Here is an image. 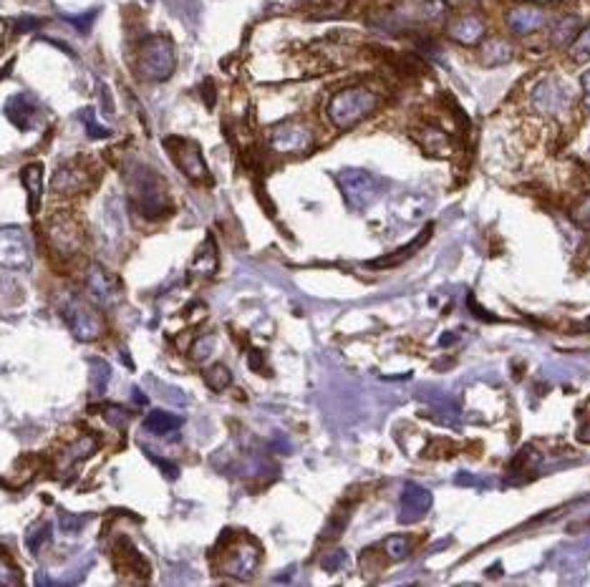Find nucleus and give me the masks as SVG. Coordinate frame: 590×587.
I'll use <instances>...</instances> for the list:
<instances>
[{
    "label": "nucleus",
    "mask_w": 590,
    "mask_h": 587,
    "mask_svg": "<svg viewBox=\"0 0 590 587\" xmlns=\"http://www.w3.org/2000/svg\"><path fill=\"white\" fill-rule=\"evenodd\" d=\"M94 18H96V11H88L86 15H74V18H68V21H71L81 33H86L88 28H91V23H94Z\"/></svg>",
    "instance_id": "nucleus-32"
},
{
    "label": "nucleus",
    "mask_w": 590,
    "mask_h": 587,
    "mask_svg": "<svg viewBox=\"0 0 590 587\" xmlns=\"http://www.w3.org/2000/svg\"><path fill=\"white\" fill-rule=\"evenodd\" d=\"M50 232H53L56 245H59L63 252L78 250V238H81V232H78V227H76L74 222H59V225H53Z\"/></svg>",
    "instance_id": "nucleus-20"
},
{
    "label": "nucleus",
    "mask_w": 590,
    "mask_h": 587,
    "mask_svg": "<svg viewBox=\"0 0 590 587\" xmlns=\"http://www.w3.org/2000/svg\"><path fill=\"white\" fill-rule=\"evenodd\" d=\"M378 96L366 86H351L339 91L333 99L328 101V119L339 129H351L361 124L366 116L377 112Z\"/></svg>",
    "instance_id": "nucleus-1"
},
{
    "label": "nucleus",
    "mask_w": 590,
    "mask_h": 587,
    "mask_svg": "<svg viewBox=\"0 0 590 587\" xmlns=\"http://www.w3.org/2000/svg\"><path fill=\"white\" fill-rule=\"evenodd\" d=\"M213 346H214V338L213 336L202 338L200 343H197V348H195V358H197V361H204V358H207V356L213 353Z\"/></svg>",
    "instance_id": "nucleus-33"
},
{
    "label": "nucleus",
    "mask_w": 590,
    "mask_h": 587,
    "mask_svg": "<svg viewBox=\"0 0 590 587\" xmlns=\"http://www.w3.org/2000/svg\"><path fill=\"white\" fill-rule=\"evenodd\" d=\"M349 563V557H346V552L343 550H333V552H328L326 557H323V560H321V567H323V570H328V573H339L340 567H343V564Z\"/></svg>",
    "instance_id": "nucleus-26"
},
{
    "label": "nucleus",
    "mask_w": 590,
    "mask_h": 587,
    "mask_svg": "<svg viewBox=\"0 0 590 587\" xmlns=\"http://www.w3.org/2000/svg\"><path fill=\"white\" fill-rule=\"evenodd\" d=\"M5 116H8L21 131H31L38 122V104L31 99L28 94H18V96H13V99L5 104Z\"/></svg>",
    "instance_id": "nucleus-12"
},
{
    "label": "nucleus",
    "mask_w": 590,
    "mask_h": 587,
    "mask_svg": "<svg viewBox=\"0 0 590 587\" xmlns=\"http://www.w3.org/2000/svg\"><path fill=\"white\" fill-rule=\"evenodd\" d=\"M59 525H61V529L66 532V535H76L81 527L86 525V517H71V514L61 512L59 514Z\"/></svg>",
    "instance_id": "nucleus-27"
},
{
    "label": "nucleus",
    "mask_w": 590,
    "mask_h": 587,
    "mask_svg": "<svg viewBox=\"0 0 590 587\" xmlns=\"http://www.w3.org/2000/svg\"><path fill=\"white\" fill-rule=\"evenodd\" d=\"M482 59L487 66H503L513 59V46L503 41V38H492L485 43V49H482Z\"/></svg>",
    "instance_id": "nucleus-19"
},
{
    "label": "nucleus",
    "mask_w": 590,
    "mask_h": 587,
    "mask_svg": "<svg viewBox=\"0 0 590 587\" xmlns=\"http://www.w3.org/2000/svg\"><path fill=\"white\" fill-rule=\"evenodd\" d=\"M258 564H260V547L250 539H245L242 545H235L232 550L227 552L222 570H225V575L248 580L258 570Z\"/></svg>",
    "instance_id": "nucleus-9"
},
{
    "label": "nucleus",
    "mask_w": 590,
    "mask_h": 587,
    "mask_svg": "<svg viewBox=\"0 0 590 587\" xmlns=\"http://www.w3.org/2000/svg\"><path fill=\"white\" fill-rule=\"evenodd\" d=\"M429 507H431V494H429L427 489L409 484L402 494V514H399V519H402L404 525L406 522H416V519H422L429 512Z\"/></svg>",
    "instance_id": "nucleus-13"
},
{
    "label": "nucleus",
    "mask_w": 590,
    "mask_h": 587,
    "mask_svg": "<svg viewBox=\"0 0 590 587\" xmlns=\"http://www.w3.org/2000/svg\"><path fill=\"white\" fill-rule=\"evenodd\" d=\"M583 88H585V106H588L590 112V71L583 76Z\"/></svg>",
    "instance_id": "nucleus-34"
},
{
    "label": "nucleus",
    "mask_w": 590,
    "mask_h": 587,
    "mask_svg": "<svg viewBox=\"0 0 590 587\" xmlns=\"http://www.w3.org/2000/svg\"><path fill=\"white\" fill-rule=\"evenodd\" d=\"M204 381H207V386L213 388V391H222V388L230 386L232 375H230L225 366H213L210 371H204Z\"/></svg>",
    "instance_id": "nucleus-25"
},
{
    "label": "nucleus",
    "mask_w": 590,
    "mask_h": 587,
    "mask_svg": "<svg viewBox=\"0 0 590 587\" xmlns=\"http://www.w3.org/2000/svg\"><path fill=\"white\" fill-rule=\"evenodd\" d=\"M573 220H576L580 227L590 230V197H585V200L580 202L578 207L573 210Z\"/></svg>",
    "instance_id": "nucleus-28"
},
{
    "label": "nucleus",
    "mask_w": 590,
    "mask_h": 587,
    "mask_svg": "<svg viewBox=\"0 0 590 587\" xmlns=\"http://www.w3.org/2000/svg\"><path fill=\"white\" fill-rule=\"evenodd\" d=\"M18 582H21V573L11 564L0 563V585H18Z\"/></svg>",
    "instance_id": "nucleus-29"
},
{
    "label": "nucleus",
    "mask_w": 590,
    "mask_h": 587,
    "mask_svg": "<svg viewBox=\"0 0 590 587\" xmlns=\"http://www.w3.org/2000/svg\"><path fill=\"white\" fill-rule=\"evenodd\" d=\"M175 71V49L167 38H147L137 53V76L144 81H167Z\"/></svg>",
    "instance_id": "nucleus-3"
},
{
    "label": "nucleus",
    "mask_w": 590,
    "mask_h": 587,
    "mask_svg": "<svg viewBox=\"0 0 590 587\" xmlns=\"http://www.w3.org/2000/svg\"><path fill=\"white\" fill-rule=\"evenodd\" d=\"M179 426H182V419L167 411H151L150 416L144 419V431L157 434V437H167V434L177 431Z\"/></svg>",
    "instance_id": "nucleus-17"
},
{
    "label": "nucleus",
    "mask_w": 590,
    "mask_h": 587,
    "mask_svg": "<svg viewBox=\"0 0 590 587\" xmlns=\"http://www.w3.org/2000/svg\"><path fill=\"white\" fill-rule=\"evenodd\" d=\"M167 149L169 154L175 157L177 167L189 176V179H195V182H202V179H207V167H204V159H202V151L200 147L195 144V141H187V139H177L169 137L167 141Z\"/></svg>",
    "instance_id": "nucleus-7"
},
{
    "label": "nucleus",
    "mask_w": 590,
    "mask_h": 587,
    "mask_svg": "<svg viewBox=\"0 0 590 587\" xmlns=\"http://www.w3.org/2000/svg\"><path fill=\"white\" fill-rule=\"evenodd\" d=\"M86 290L91 298L96 300L99 305H112V303H116V298H119V290H116V285H113V280L101 267H88V275H86Z\"/></svg>",
    "instance_id": "nucleus-14"
},
{
    "label": "nucleus",
    "mask_w": 590,
    "mask_h": 587,
    "mask_svg": "<svg viewBox=\"0 0 590 587\" xmlns=\"http://www.w3.org/2000/svg\"><path fill=\"white\" fill-rule=\"evenodd\" d=\"M63 321L68 323V328L74 330V336L78 340H96L101 336L99 312L84 305L81 300H71L63 308Z\"/></svg>",
    "instance_id": "nucleus-8"
},
{
    "label": "nucleus",
    "mask_w": 590,
    "mask_h": 587,
    "mask_svg": "<svg viewBox=\"0 0 590 587\" xmlns=\"http://www.w3.org/2000/svg\"><path fill=\"white\" fill-rule=\"evenodd\" d=\"M447 33L449 38H454L457 43H462V46H475L479 43L485 33H487V25L485 21L475 15V13H465V15H459V18H454L452 23L447 25Z\"/></svg>",
    "instance_id": "nucleus-11"
},
{
    "label": "nucleus",
    "mask_w": 590,
    "mask_h": 587,
    "mask_svg": "<svg viewBox=\"0 0 590 587\" xmlns=\"http://www.w3.org/2000/svg\"><path fill=\"white\" fill-rule=\"evenodd\" d=\"M84 124H86L88 137H91V139H104V137H109V134H112L109 129H104V126L96 124V122L91 119V112L84 113Z\"/></svg>",
    "instance_id": "nucleus-30"
},
{
    "label": "nucleus",
    "mask_w": 590,
    "mask_h": 587,
    "mask_svg": "<svg viewBox=\"0 0 590 587\" xmlns=\"http://www.w3.org/2000/svg\"><path fill=\"white\" fill-rule=\"evenodd\" d=\"M132 197L137 210L147 220H159L164 214H169V197H167V187L164 179L159 175H154L147 167H139L134 176H132Z\"/></svg>",
    "instance_id": "nucleus-2"
},
{
    "label": "nucleus",
    "mask_w": 590,
    "mask_h": 587,
    "mask_svg": "<svg viewBox=\"0 0 590 587\" xmlns=\"http://www.w3.org/2000/svg\"><path fill=\"white\" fill-rule=\"evenodd\" d=\"M409 552H412V542L409 537H404V535H394L384 542V555H386V560L391 563H402L409 557Z\"/></svg>",
    "instance_id": "nucleus-21"
},
{
    "label": "nucleus",
    "mask_w": 590,
    "mask_h": 587,
    "mask_svg": "<svg viewBox=\"0 0 590 587\" xmlns=\"http://www.w3.org/2000/svg\"><path fill=\"white\" fill-rule=\"evenodd\" d=\"M570 59L576 63L590 61V25H585L578 36H576V41L570 43Z\"/></svg>",
    "instance_id": "nucleus-22"
},
{
    "label": "nucleus",
    "mask_w": 590,
    "mask_h": 587,
    "mask_svg": "<svg viewBox=\"0 0 590 587\" xmlns=\"http://www.w3.org/2000/svg\"><path fill=\"white\" fill-rule=\"evenodd\" d=\"M31 265V245L21 227H0V267L25 270Z\"/></svg>",
    "instance_id": "nucleus-6"
},
{
    "label": "nucleus",
    "mask_w": 590,
    "mask_h": 587,
    "mask_svg": "<svg viewBox=\"0 0 590 587\" xmlns=\"http://www.w3.org/2000/svg\"><path fill=\"white\" fill-rule=\"evenodd\" d=\"M270 147L280 154H305L313 147V129L301 122L277 124L270 134Z\"/></svg>",
    "instance_id": "nucleus-5"
},
{
    "label": "nucleus",
    "mask_w": 590,
    "mask_h": 587,
    "mask_svg": "<svg viewBox=\"0 0 590 587\" xmlns=\"http://www.w3.org/2000/svg\"><path fill=\"white\" fill-rule=\"evenodd\" d=\"M336 179H339V187L349 202V207H353V210H366L381 194L378 179L368 175L366 169H340Z\"/></svg>",
    "instance_id": "nucleus-4"
},
{
    "label": "nucleus",
    "mask_w": 590,
    "mask_h": 587,
    "mask_svg": "<svg viewBox=\"0 0 590 587\" xmlns=\"http://www.w3.org/2000/svg\"><path fill=\"white\" fill-rule=\"evenodd\" d=\"M204 96H207V104L213 106V81H207V84H204Z\"/></svg>",
    "instance_id": "nucleus-35"
},
{
    "label": "nucleus",
    "mask_w": 590,
    "mask_h": 587,
    "mask_svg": "<svg viewBox=\"0 0 590 587\" xmlns=\"http://www.w3.org/2000/svg\"><path fill=\"white\" fill-rule=\"evenodd\" d=\"M214 267H217V252H214L213 248V239H207V245L200 250V257H197V265H195V273L213 275Z\"/></svg>",
    "instance_id": "nucleus-23"
},
{
    "label": "nucleus",
    "mask_w": 590,
    "mask_h": 587,
    "mask_svg": "<svg viewBox=\"0 0 590 587\" xmlns=\"http://www.w3.org/2000/svg\"><path fill=\"white\" fill-rule=\"evenodd\" d=\"M548 23V13L538 8V5H515L513 11L507 13V25L513 33H520V36H528V33H535L540 31L542 25Z\"/></svg>",
    "instance_id": "nucleus-10"
},
{
    "label": "nucleus",
    "mask_w": 590,
    "mask_h": 587,
    "mask_svg": "<svg viewBox=\"0 0 590 587\" xmlns=\"http://www.w3.org/2000/svg\"><path fill=\"white\" fill-rule=\"evenodd\" d=\"M532 104L545 113L560 112V109L567 104V91L560 86L558 81H545V84H540V86L535 88Z\"/></svg>",
    "instance_id": "nucleus-15"
},
{
    "label": "nucleus",
    "mask_w": 590,
    "mask_h": 587,
    "mask_svg": "<svg viewBox=\"0 0 590 587\" xmlns=\"http://www.w3.org/2000/svg\"><path fill=\"white\" fill-rule=\"evenodd\" d=\"M50 539V525H46V522H41V525L31 527V532L25 535V545H28V550L31 552H38L46 542Z\"/></svg>",
    "instance_id": "nucleus-24"
},
{
    "label": "nucleus",
    "mask_w": 590,
    "mask_h": 587,
    "mask_svg": "<svg viewBox=\"0 0 590 587\" xmlns=\"http://www.w3.org/2000/svg\"><path fill=\"white\" fill-rule=\"evenodd\" d=\"M86 185V172L78 169V167H71V164L61 167V169L56 172V176H53V187H56V192H78V189H84Z\"/></svg>",
    "instance_id": "nucleus-16"
},
{
    "label": "nucleus",
    "mask_w": 590,
    "mask_h": 587,
    "mask_svg": "<svg viewBox=\"0 0 590 587\" xmlns=\"http://www.w3.org/2000/svg\"><path fill=\"white\" fill-rule=\"evenodd\" d=\"M25 189H28V207L31 212H38V202H41V179H43V167L41 164H28L21 172Z\"/></svg>",
    "instance_id": "nucleus-18"
},
{
    "label": "nucleus",
    "mask_w": 590,
    "mask_h": 587,
    "mask_svg": "<svg viewBox=\"0 0 590 587\" xmlns=\"http://www.w3.org/2000/svg\"><path fill=\"white\" fill-rule=\"evenodd\" d=\"M104 419L113 426H124L126 421L132 419V413L124 411V409H106V411H104Z\"/></svg>",
    "instance_id": "nucleus-31"
}]
</instances>
